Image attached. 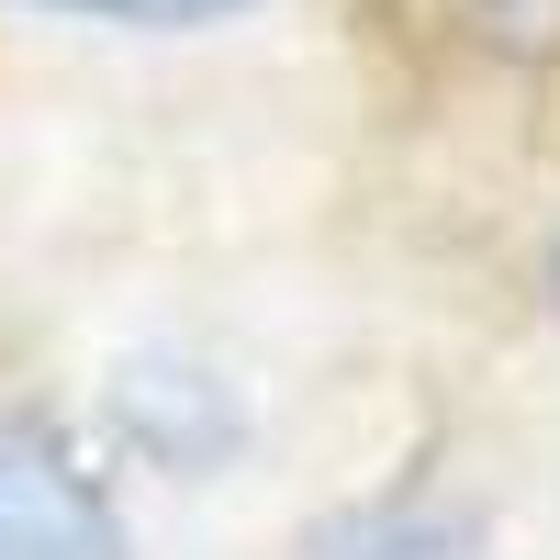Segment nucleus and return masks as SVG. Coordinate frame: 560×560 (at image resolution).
I'll return each instance as SVG.
<instances>
[{
	"label": "nucleus",
	"instance_id": "f257e3e1",
	"mask_svg": "<svg viewBox=\"0 0 560 560\" xmlns=\"http://www.w3.org/2000/svg\"><path fill=\"white\" fill-rule=\"evenodd\" d=\"M0 560H124L113 493L79 471L57 427L0 415Z\"/></svg>",
	"mask_w": 560,
	"mask_h": 560
},
{
	"label": "nucleus",
	"instance_id": "f03ea898",
	"mask_svg": "<svg viewBox=\"0 0 560 560\" xmlns=\"http://www.w3.org/2000/svg\"><path fill=\"white\" fill-rule=\"evenodd\" d=\"M471 549L482 538L459 516H415V504H382V516H348L314 538V560H471Z\"/></svg>",
	"mask_w": 560,
	"mask_h": 560
},
{
	"label": "nucleus",
	"instance_id": "7ed1b4c3",
	"mask_svg": "<svg viewBox=\"0 0 560 560\" xmlns=\"http://www.w3.org/2000/svg\"><path fill=\"white\" fill-rule=\"evenodd\" d=\"M23 12H90V23H213L236 0H23Z\"/></svg>",
	"mask_w": 560,
	"mask_h": 560
},
{
	"label": "nucleus",
	"instance_id": "20e7f679",
	"mask_svg": "<svg viewBox=\"0 0 560 560\" xmlns=\"http://www.w3.org/2000/svg\"><path fill=\"white\" fill-rule=\"evenodd\" d=\"M549 303H560V247H549Z\"/></svg>",
	"mask_w": 560,
	"mask_h": 560
}]
</instances>
